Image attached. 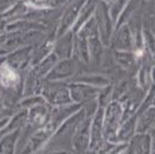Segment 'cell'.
<instances>
[{"label":"cell","instance_id":"6da1fadb","mask_svg":"<svg viewBox=\"0 0 155 154\" xmlns=\"http://www.w3.org/2000/svg\"><path fill=\"white\" fill-rule=\"evenodd\" d=\"M84 4V0H74V1L70 2V5L67 6L66 11L64 12L63 19H61V25H60V30H59L60 34L71 27V25L74 22V20L77 19L78 9H80Z\"/></svg>","mask_w":155,"mask_h":154},{"label":"cell","instance_id":"7a4b0ae2","mask_svg":"<svg viewBox=\"0 0 155 154\" xmlns=\"http://www.w3.org/2000/svg\"><path fill=\"white\" fill-rule=\"evenodd\" d=\"M97 13L100 15V25L98 27L101 28V34L103 36V38H107L108 36V30H109V25H105V22H109V14L107 13V8L104 6V4H101L98 6V11Z\"/></svg>","mask_w":155,"mask_h":154},{"label":"cell","instance_id":"3957f363","mask_svg":"<svg viewBox=\"0 0 155 154\" xmlns=\"http://www.w3.org/2000/svg\"><path fill=\"white\" fill-rule=\"evenodd\" d=\"M73 72V66L70 62H63L59 64L54 70L52 71V74L50 75L51 79H60V78L68 77L70 73Z\"/></svg>","mask_w":155,"mask_h":154},{"label":"cell","instance_id":"277c9868","mask_svg":"<svg viewBox=\"0 0 155 154\" xmlns=\"http://www.w3.org/2000/svg\"><path fill=\"white\" fill-rule=\"evenodd\" d=\"M95 8V2H94V0H88L87 2H84V7H82V9H81V13L79 15V18H78L77 22H75V30L80 28V26L84 23L86 20L88 19V16L91 15V13L93 12V9Z\"/></svg>","mask_w":155,"mask_h":154},{"label":"cell","instance_id":"5b68a950","mask_svg":"<svg viewBox=\"0 0 155 154\" xmlns=\"http://www.w3.org/2000/svg\"><path fill=\"white\" fill-rule=\"evenodd\" d=\"M125 29H122L119 32V37L117 38V42H119V45L120 48H127L130 45V42H131V37L129 35V27H124Z\"/></svg>","mask_w":155,"mask_h":154},{"label":"cell","instance_id":"8992f818","mask_svg":"<svg viewBox=\"0 0 155 154\" xmlns=\"http://www.w3.org/2000/svg\"><path fill=\"white\" fill-rule=\"evenodd\" d=\"M105 1H109V0H105Z\"/></svg>","mask_w":155,"mask_h":154}]
</instances>
